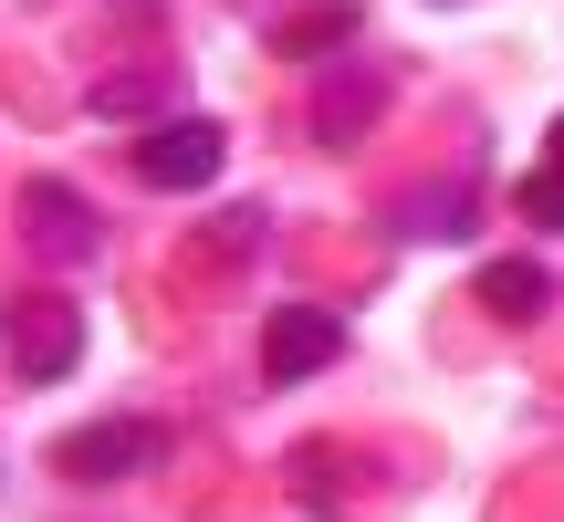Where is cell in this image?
<instances>
[{
    "label": "cell",
    "instance_id": "6da1fadb",
    "mask_svg": "<svg viewBox=\"0 0 564 522\" xmlns=\"http://www.w3.org/2000/svg\"><path fill=\"white\" fill-rule=\"evenodd\" d=\"M220 157H230V126H209V116H167V126L137 137V178L147 188H209Z\"/></svg>",
    "mask_w": 564,
    "mask_h": 522
},
{
    "label": "cell",
    "instance_id": "7a4b0ae2",
    "mask_svg": "<svg viewBox=\"0 0 564 522\" xmlns=\"http://www.w3.org/2000/svg\"><path fill=\"white\" fill-rule=\"evenodd\" d=\"M74 356H84V324H74V303H63V293H32V303L11 314V377H21V387H53Z\"/></svg>",
    "mask_w": 564,
    "mask_h": 522
},
{
    "label": "cell",
    "instance_id": "3957f363",
    "mask_svg": "<svg viewBox=\"0 0 564 522\" xmlns=\"http://www.w3.org/2000/svg\"><path fill=\"white\" fill-rule=\"evenodd\" d=\"M345 356V324L324 314V303H282V314L262 324V377L272 387H303L314 366H335Z\"/></svg>",
    "mask_w": 564,
    "mask_h": 522
},
{
    "label": "cell",
    "instance_id": "277c9868",
    "mask_svg": "<svg viewBox=\"0 0 564 522\" xmlns=\"http://www.w3.org/2000/svg\"><path fill=\"white\" fill-rule=\"evenodd\" d=\"M137 460H158V428H147V418H95V428H74V439L53 449V470H63V481H84V491L126 481Z\"/></svg>",
    "mask_w": 564,
    "mask_h": 522
},
{
    "label": "cell",
    "instance_id": "5b68a950",
    "mask_svg": "<svg viewBox=\"0 0 564 522\" xmlns=\"http://www.w3.org/2000/svg\"><path fill=\"white\" fill-rule=\"evenodd\" d=\"M21 241H32L42 261H95L105 230H95V209H84L63 178H32V188H21Z\"/></svg>",
    "mask_w": 564,
    "mask_h": 522
},
{
    "label": "cell",
    "instance_id": "8992f818",
    "mask_svg": "<svg viewBox=\"0 0 564 522\" xmlns=\"http://www.w3.org/2000/svg\"><path fill=\"white\" fill-rule=\"evenodd\" d=\"M356 0H324V11H293V21H272V53H293V63H324V53H345V32H356Z\"/></svg>",
    "mask_w": 564,
    "mask_h": 522
},
{
    "label": "cell",
    "instance_id": "52a82bcc",
    "mask_svg": "<svg viewBox=\"0 0 564 522\" xmlns=\"http://www.w3.org/2000/svg\"><path fill=\"white\" fill-rule=\"evenodd\" d=\"M544 293H554L544 261H481V303H491L502 324H533V314H544Z\"/></svg>",
    "mask_w": 564,
    "mask_h": 522
},
{
    "label": "cell",
    "instance_id": "ba28073f",
    "mask_svg": "<svg viewBox=\"0 0 564 522\" xmlns=\"http://www.w3.org/2000/svg\"><path fill=\"white\" fill-rule=\"evenodd\" d=\"M377 95H387V74H345L335 95L314 105V126H324V146H356V137H366V116H377Z\"/></svg>",
    "mask_w": 564,
    "mask_h": 522
},
{
    "label": "cell",
    "instance_id": "9c48e42d",
    "mask_svg": "<svg viewBox=\"0 0 564 522\" xmlns=\"http://www.w3.org/2000/svg\"><path fill=\"white\" fill-rule=\"evenodd\" d=\"M398 230H419V241H460V230H470V188H429Z\"/></svg>",
    "mask_w": 564,
    "mask_h": 522
},
{
    "label": "cell",
    "instance_id": "30bf717a",
    "mask_svg": "<svg viewBox=\"0 0 564 522\" xmlns=\"http://www.w3.org/2000/svg\"><path fill=\"white\" fill-rule=\"evenodd\" d=\"M523 220L533 230H564V167H533V178H523Z\"/></svg>",
    "mask_w": 564,
    "mask_h": 522
},
{
    "label": "cell",
    "instance_id": "8fae6325",
    "mask_svg": "<svg viewBox=\"0 0 564 522\" xmlns=\"http://www.w3.org/2000/svg\"><path fill=\"white\" fill-rule=\"evenodd\" d=\"M314 460H324V449H293V491H303V502H314V512H335L345 491H335V470H314Z\"/></svg>",
    "mask_w": 564,
    "mask_h": 522
},
{
    "label": "cell",
    "instance_id": "7c38bea8",
    "mask_svg": "<svg viewBox=\"0 0 564 522\" xmlns=\"http://www.w3.org/2000/svg\"><path fill=\"white\" fill-rule=\"evenodd\" d=\"M544 167H564V126H554V157H544Z\"/></svg>",
    "mask_w": 564,
    "mask_h": 522
}]
</instances>
